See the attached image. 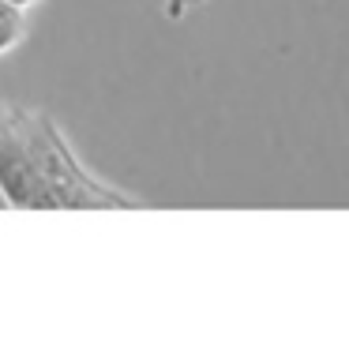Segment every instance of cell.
<instances>
[{"label":"cell","mask_w":349,"mask_h":364,"mask_svg":"<svg viewBox=\"0 0 349 364\" xmlns=\"http://www.w3.org/2000/svg\"><path fill=\"white\" fill-rule=\"evenodd\" d=\"M0 199L16 210L139 207V196L102 181L79 161L72 139L49 113L26 105H16L0 124Z\"/></svg>","instance_id":"6da1fadb"},{"label":"cell","mask_w":349,"mask_h":364,"mask_svg":"<svg viewBox=\"0 0 349 364\" xmlns=\"http://www.w3.org/2000/svg\"><path fill=\"white\" fill-rule=\"evenodd\" d=\"M26 42V11L0 0V60Z\"/></svg>","instance_id":"7a4b0ae2"},{"label":"cell","mask_w":349,"mask_h":364,"mask_svg":"<svg viewBox=\"0 0 349 364\" xmlns=\"http://www.w3.org/2000/svg\"><path fill=\"white\" fill-rule=\"evenodd\" d=\"M8 4H16V8H23V11H34L42 0H8Z\"/></svg>","instance_id":"3957f363"},{"label":"cell","mask_w":349,"mask_h":364,"mask_svg":"<svg viewBox=\"0 0 349 364\" xmlns=\"http://www.w3.org/2000/svg\"><path fill=\"white\" fill-rule=\"evenodd\" d=\"M192 4H207V0H192Z\"/></svg>","instance_id":"277c9868"}]
</instances>
